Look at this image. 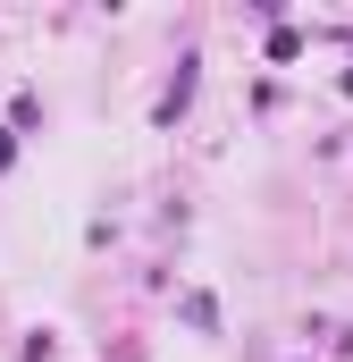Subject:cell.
Listing matches in <instances>:
<instances>
[]
</instances>
